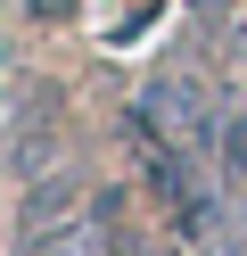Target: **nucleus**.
Instances as JSON below:
<instances>
[{
    "label": "nucleus",
    "mask_w": 247,
    "mask_h": 256,
    "mask_svg": "<svg viewBox=\"0 0 247 256\" xmlns=\"http://www.w3.org/2000/svg\"><path fill=\"white\" fill-rule=\"evenodd\" d=\"M214 108H206V91H198V74H148L140 83V132H148V149H165V157H198V149H214Z\"/></svg>",
    "instance_id": "1"
},
{
    "label": "nucleus",
    "mask_w": 247,
    "mask_h": 256,
    "mask_svg": "<svg viewBox=\"0 0 247 256\" xmlns=\"http://www.w3.org/2000/svg\"><path fill=\"white\" fill-rule=\"evenodd\" d=\"M82 215H91L82 174H41V182H33V198H25V223H16V232H25V248H33V240H58L66 223H82Z\"/></svg>",
    "instance_id": "2"
},
{
    "label": "nucleus",
    "mask_w": 247,
    "mask_h": 256,
    "mask_svg": "<svg viewBox=\"0 0 247 256\" xmlns=\"http://www.w3.org/2000/svg\"><path fill=\"white\" fill-rule=\"evenodd\" d=\"M214 166H223L231 198H247V108H231V116L214 124Z\"/></svg>",
    "instance_id": "3"
},
{
    "label": "nucleus",
    "mask_w": 247,
    "mask_h": 256,
    "mask_svg": "<svg viewBox=\"0 0 247 256\" xmlns=\"http://www.w3.org/2000/svg\"><path fill=\"white\" fill-rule=\"evenodd\" d=\"M25 256H107V240H99V215H82V223H66L58 240H33Z\"/></svg>",
    "instance_id": "4"
}]
</instances>
